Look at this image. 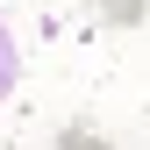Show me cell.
Listing matches in <instances>:
<instances>
[{
    "label": "cell",
    "instance_id": "cell-3",
    "mask_svg": "<svg viewBox=\"0 0 150 150\" xmlns=\"http://www.w3.org/2000/svg\"><path fill=\"white\" fill-rule=\"evenodd\" d=\"M100 14H107L115 29H136L143 14H150V0H100Z\"/></svg>",
    "mask_w": 150,
    "mask_h": 150
},
{
    "label": "cell",
    "instance_id": "cell-1",
    "mask_svg": "<svg viewBox=\"0 0 150 150\" xmlns=\"http://www.w3.org/2000/svg\"><path fill=\"white\" fill-rule=\"evenodd\" d=\"M14 86H22V43H14V29L0 22V100H7Z\"/></svg>",
    "mask_w": 150,
    "mask_h": 150
},
{
    "label": "cell",
    "instance_id": "cell-2",
    "mask_svg": "<svg viewBox=\"0 0 150 150\" xmlns=\"http://www.w3.org/2000/svg\"><path fill=\"white\" fill-rule=\"evenodd\" d=\"M57 150H115L100 136V129H86V122H71V129H57Z\"/></svg>",
    "mask_w": 150,
    "mask_h": 150
}]
</instances>
